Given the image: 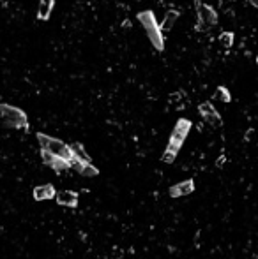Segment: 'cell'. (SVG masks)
I'll use <instances>...</instances> for the list:
<instances>
[{"mask_svg":"<svg viewBox=\"0 0 258 259\" xmlns=\"http://www.w3.org/2000/svg\"><path fill=\"white\" fill-rule=\"evenodd\" d=\"M189 130H191L189 120H187V118H179L177 124H175L173 130H172V136H170V141H168L167 150H165V153L161 155V161H163L165 164H172V162L175 161L177 153H179V150L182 148L184 141H186Z\"/></svg>","mask_w":258,"mask_h":259,"instance_id":"1","label":"cell"},{"mask_svg":"<svg viewBox=\"0 0 258 259\" xmlns=\"http://www.w3.org/2000/svg\"><path fill=\"white\" fill-rule=\"evenodd\" d=\"M136 20H138L140 25L143 27V30H145V34H147V37H149V41H151L152 46H154L158 51H163L165 50V37H163L165 32L161 30V27H159L154 12H152L151 9L140 11L138 14H136Z\"/></svg>","mask_w":258,"mask_h":259,"instance_id":"2","label":"cell"},{"mask_svg":"<svg viewBox=\"0 0 258 259\" xmlns=\"http://www.w3.org/2000/svg\"><path fill=\"white\" fill-rule=\"evenodd\" d=\"M0 124L11 127V129H25L28 127V118L27 113L20 108L0 102Z\"/></svg>","mask_w":258,"mask_h":259,"instance_id":"3","label":"cell"},{"mask_svg":"<svg viewBox=\"0 0 258 259\" xmlns=\"http://www.w3.org/2000/svg\"><path fill=\"white\" fill-rule=\"evenodd\" d=\"M36 136H37V141H39L41 148H44V150H48V152L55 153V155H59V157L69 159V161L73 159L71 146L66 145L64 141H60V139H55V137L48 136V134H43V132H37Z\"/></svg>","mask_w":258,"mask_h":259,"instance_id":"4","label":"cell"},{"mask_svg":"<svg viewBox=\"0 0 258 259\" xmlns=\"http://www.w3.org/2000/svg\"><path fill=\"white\" fill-rule=\"evenodd\" d=\"M196 14H198V23H196V30L203 32L207 28L214 27L218 23V12L211 7V5L203 4L202 0H195Z\"/></svg>","mask_w":258,"mask_h":259,"instance_id":"5","label":"cell"},{"mask_svg":"<svg viewBox=\"0 0 258 259\" xmlns=\"http://www.w3.org/2000/svg\"><path fill=\"white\" fill-rule=\"evenodd\" d=\"M41 159H43L44 164L50 166V168L55 169V171H59V173L71 168V161H69V159L59 157V155L48 152V150H44V148H41Z\"/></svg>","mask_w":258,"mask_h":259,"instance_id":"6","label":"cell"},{"mask_svg":"<svg viewBox=\"0 0 258 259\" xmlns=\"http://www.w3.org/2000/svg\"><path fill=\"white\" fill-rule=\"evenodd\" d=\"M198 111H200V115H202V118L205 120L207 124H209V126H212V127H221L223 126L221 115H219L218 110L212 106V102H209V101L202 102V104L198 106Z\"/></svg>","mask_w":258,"mask_h":259,"instance_id":"7","label":"cell"},{"mask_svg":"<svg viewBox=\"0 0 258 259\" xmlns=\"http://www.w3.org/2000/svg\"><path fill=\"white\" fill-rule=\"evenodd\" d=\"M71 168H75L82 177H87V178L97 177V175H99V169L95 168L92 162L78 161V159H71Z\"/></svg>","mask_w":258,"mask_h":259,"instance_id":"8","label":"cell"},{"mask_svg":"<svg viewBox=\"0 0 258 259\" xmlns=\"http://www.w3.org/2000/svg\"><path fill=\"white\" fill-rule=\"evenodd\" d=\"M195 193V182L193 180H186V182H180L177 185H172L170 187V196L172 197H180V196H187V194Z\"/></svg>","mask_w":258,"mask_h":259,"instance_id":"9","label":"cell"},{"mask_svg":"<svg viewBox=\"0 0 258 259\" xmlns=\"http://www.w3.org/2000/svg\"><path fill=\"white\" fill-rule=\"evenodd\" d=\"M55 197H57V203H59L60 206L75 208L76 204H78V194L73 193V191H60Z\"/></svg>","mask_w":258,"mask_h":259,"instance_id":"10","label":"cell"},{"mask_svg":"<svg viewBox=\"0 0 258 259\" xmlns=\"http://www.w3.org/2000/svg\"><path fill=\"white\" fill-rule=\"evenodd\" d=\"M55 194V187L50 184L46 185H39V187L34 189V199L36 201H46V199H53Z\"/></svg>","mask_w":258,"mask_h":259,"instance_id":"11","label":"cell"},{"mask_svg":"<svg viewBox=\"0 0 258 259\" xmlns=\"http://www.w3.org/2000/svg\"><path fill=\"white\" fill-rule=\"evenodd\" d=\"M55 7V0H39V9H37V20L48 21L52 11Z\"/></svg>","mask_w":258,"mask_h":259,"instance_id":"12","label":"cell"},{"mask_svg":"<svg viewBox=\"0 0 258 259\" xmlns=\"http://www.w3.org/2000/svg\"><path fill=\"white\" fill-rule=\"evenodd\" d=\"M177 20H179V11H177V9H170V11L165 14L163 21L159 23V27H161V30L163 32H170L172 28L175 27Z\"/></svg>","mask_w":258,"mask_h":259,"instance_id":"13","label":"cell"},{"mask_svg":"<svg viewBox=\"0 0 258 259\" xmlns=\"http://www.w3.org/2000/svg\"><path fill=\"white\" fill-rule=\"evenodd\" d=\"M71 146V152H73V159H78V161H85V162H92L90 157H88V153L85 152L84 145H80V143H73Z\"/></svg>","mask_w":258,"mask_h":259,"instance_id":"14","label":"cell"},{"mask_svg":"<svg viewBox=\"0 0 258 259\" xmlns=\"http://www.w3.org/2000/svg\"><path fill=\"white\" fill-rule=\"evenodd\" d=\"M234 41H235L234 32H223L221 36H219V44H221L223 48H232Z\"/></svg>","mask_w":258,"mask_h":259,"instance_id":"15","label":"cell"},{"mask_svg":"<svg viewBox=\"0 0 258 259\" xmlns=\"http://www.w3.org/2000/svg\"><path fill=\"white\" fill-rule=\"evenodd\" d=\"M214 99H218V101H221V102H230L232 95H230V92H228L227 86H218V90H216V94H214Z\"/></svg>","mask_w":258,"mask_h":259,"instance_id":"16","label":"cell"},{"mask_svg":"<svg viewBox=\"0 0 258 259\" xmlns=\"http://www.w3.org/2000/svg\"><path fill=\"white\" fill-rule=\"evenodd\" d=\"M248 2H250L253 7H258V0H248Z\"/></svg>","mask_w":258,"mask_h":259,"instance_id":"17","label":"cell"},{"mask_svg":"<svg viewBox=\"0 0 258 259\" xmlns=\"http://www.w3.org/2000/svg\"><path fill=\"white\" fill-rule=\"evenodd\" d=\"M257 64H258V59H257Z\"/></svg>","mask_w":258,"mask_h":259,"instance_id":"18","label":"cell"},{"mask_svg":"<svg viewBox=\"0 0 258 259\" xmlns=\"http://www.w3.org/2000/svg\"><path fill=\"white\" fill-rule=\"evenodd\" d=\"M0 2H2V0H0Z\"/></svg>","mask_w":258,"mask_h":259,"instance_id":"19","label":"cell"}]
</instances>
